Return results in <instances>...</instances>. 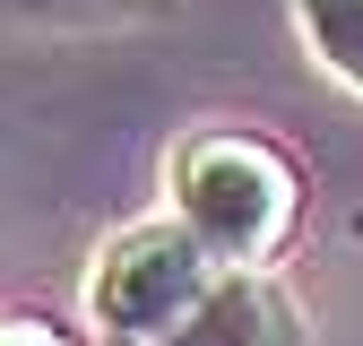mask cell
Wrapping results in <instances>:
<instances>
[{
	"mask_svg": "<svg viewBox=\"0 0 363 346\" xmlns=\"http://www.w3.org/2000/svg\"><path fill=\"white\" fill-rule=\"evenodd\" d=\"M164 346H311V329H303V303H294L277 277H259V269H225L216 294H208Z\"/></svg>",
	"mask_w": 363,
	"mask_h": 346,
	"instance_id": "obj_3",
	"label": "cell"
},
{
	"mask_svg": "<svg viewBox=\"0 0 363 346\" xmlns=\"http://www.w3.org/2000/svg\"><path fill=\"white\" fill-rule=\"evenodd\" d=\"M164 199H173V216L191 225V242L216 269L277 277V260L303 234V199L311 191H303V164L277 139L234 130V121H208V130H191V139L164 156Z\"/></svg>",
	"mask_w": 363,
	"mask_h": 346,
	"instance_id": "obj_1",
	"label": "cell"
},
{
	"mask_svg": "<svg viewBox=\"0 0 363 346\" xmlns=\"http://www.w3.org/2000/svg\"><path fill=\"white\" fill-rule=\"evenodd\" d=\"M216 260L191 242V225L164 208L121 225L113 242H96L86 260V320L104 329V346H164L182 320L216 294Z\"/></svg>",
	"mask_w": 363,
	"mask_h": 346,
	"instance_id": "obj_2",
	"label": "cell"
},
{
	"mask_svg": "<svg viewBox=\"0 0 363 346\" xmlns=\"http://www.w3.org/2000/svg\"><path fill=\"white\" fill-rule=\"evenodd\" d=\"M0 346H78V337L52 320H0Z\"/></svg>",
	"mask_w": 363,
	"mask_h": 346,
	"instance_id": "obj_6",
	"label": "cell"
},
{
	"mask_svg": "<svg viewBox=\"0 0 363 346\" xmlns=\"http://www.w3.org/2000/svg\"><path fill=\"white\" fill-rule=\"evenodd\" d=\"M294 26L337 86L363 96V0H294Z\"/></svg>",
	"mask_w": 363,
	"mask_h": 346,
	"instance_id": "obj_4",
	"label": "cell"
},
{
	"mask_svg": "<svg viewBox=\"0 0 363 346\" xmlns=\"http://www.w3.org/2000/svg\"><path fill=\"white\" fill-rule=\"evenodd\" d=\"M182 0H0V26H156Z\"/></svg>",
	"mask_w": 363,
	"mask_h": 346,
	"instance_id": "obj_5",
	"label": "cell"
}]
</instances>
